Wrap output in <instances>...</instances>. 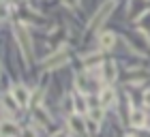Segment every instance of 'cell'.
I'll return each instance as SVG.
<instances>
[{"instance_id":"obj_1","label":"cell","mask_w":150,"mask_h":137,"mask_svg":"<svg viewBox=\"0 0 150 137\" xmlns=\"http://www.w3.org/2000/svg\"><path fill=\"white\" fill-rule=\"evenodd\" d=\"M15 39H17L19 47H22V54L26 58V62H30V58H32V39H30V34H28L24 24L15 26Z\"/></svg>"},{"instance_id":"obj_2","label":"cell","mask_w":150,"mask_h":137,"mask_svg":"<svg viewBox=\"0 0 150 137\" xmlns=\"http://www.w3.org/2000/svg\"><path fill=\"white\" fill-rule=\"evenodd\" d=\"M114 9H116V2H105V4L101 6L97 13H94V17L90 19V24H88V30H97L99 26H101L107 17L112 15V11H114Z\"/></svg>"},{"instance_id":"obj_3","label":"cell","mask_w":150,"mask_h":137,"mask_svg":"<svg viewBox=\"0 0 150 137\" xmlns=\"http://www.w3.org/2000/svg\"><path fill=\"white\" fill-rule=\"evenodd\" d=\"M69 129H71L75 135L86 137V135H88V118H81L79 114L69 116Z\"/></svg>"},{"instance_id":"obj_4","label":"cell","mask_w":150,"mask_h":137,"mask_svg":"<svg viewBox=\"0 0 150 137\" xmlns=\"http://www.w3.org/2000/svg\"><path fill=\"white\" fill-rule=\"evenodd\" d=\"M67 62H69V54H67L64 49H58L54 56H50V58L45 60V68H50V71H52V68H60V66L67 64Z\"/></svg>"},{"instance_id":"obj_5","label":"cell","mask_w":150,"mask_h":137,"mask_svg":"<svg viewBox=\"0 0 150 137\" xmlns=\"http://www.w3.org/2000/svg\"><path fill=\"white\" fill-rule=\"evenodd\" d=\"M11 94H13V99H15L19 105H28V101H30V92L26 90V86L24 84H15L11 88Z\"/></svg>"},{"instance_id":"obj_6","label":"cell","mask_w":150,"mask_h":137,"mask_svg":"<svg viewBox=\"0 0 150 137\" xmlns=\"http://www.w3.org/2000/svg\"><path fill=\"white\" fill-rule=\"evenodd\" d=\"M0 133H2V137H19L22 135L17 122H13V120H4L2 124H0Z\"/></svg>"},{"instance_id":"obj_7","label":"cell","mask_w":150,"mask_h":137,"mask_svg":"<svg viewBox=\"0 0 150 137\" xmlns=\"http://www.w3.org/2000/svg\"><path fill=\"white\" fill-rule=\"evenodd\" d=\"M99 101H101V107L114 105V101H116V92L112 90L110 86H105L103 90H101V94H99Z\"/></svg>"},{"instance_id":"obj_8","label":"cell","mask_w":150,"mask_h":137,"mask_svg":"<svg viewBox=\"0 0 150 137\" xmlns=\"http://www.w3.org/2000/svg\"><path fill=\"white\" fill-rule=\"evenodd\" d=\"M99 64H103V54L94 52V54L84 56V66H86V68H97Z\"/></svg>"},{"instance_id":"obj_9","label":"cell","mask_w":150,"mask_h":137,"mask_svg":"<svg viewBox=\"0 0 150 137\" xmlns=\"http://www.w3.org/2000/svg\"><path fill=\"white\" fill-rule=\"evenodd\" d=\"M103 77H105V81H107V84H114V81H116V77H118V71H116V64L112 62V60H110V62H105V64H103Z\"/></svg>"},{"instance_id":"obj_10","label":"cell","mask_w":150,"mask_h":137,"mask_svg":"<svg viewBox=\"0 0 150 137\" xmlns=\"http://www.w3.org/2000/svg\"><path fill=\"white\" fill-rule=\"evenodd\" d=\"M2 107H4V112H11V114H17V112H19V103L13 99V94H11V92H6V94H4V99H2Z\"/></svg>"},{"instance_id":"obj_11","label":"cell","mask_w":150,"mask_h":137,"mask_svg":"<svg viewBox=\"0 0 150 137\" xmlns=\"http://www.w3.org/2000/svg\"><path fill=\"white\" fill-rule=\"evenodd\" d=\"M131 124L137 129H146V116H144V112H139V109H133L131 112Z\"/></svg>"},{"instance_id":"obj_12","label":"cell","mask_w":150,"mask_h":137,"mask_svg":"<svg viewBox=\"0 0 150 137\" xmlns=\"http://www.w3.org/2000/svg\"><path fill=\"white\" fill-rule=\"evenodd\" d=\"M114 43H116L114 32H103V34H101V47H103V49H112Z\"/></svg>"},{"instance_id":"obj_13","label":"cell","mask_w":150,"mask_h":137,"mask_svg":"<svg viewBox=\"0 0 150 137\" xmlns=\"http://www.w3.org/2000/svg\"><path fill=\"white\" fill-rule=\"evenodd\" d=\"M88 120H92V122H99L103 120V107H92L90 112H88Z\"/></svg>"},{"instance_id":"obj_14","label":"cell","mask_w":150,"mask_h":137,"mask_svg":"<svg viewBox=\"0 0 150 137\" xmlns=\"http://www.w3.org/2000/svg\"><path fill=\"white\" fill-rule=\"evenodd\" d=\"M75 86H77V90L79 92H86L88 90V84H86V75H77V77H75Z\"/></svg>"},{"instance_id":"obj_15","label":"cell","mask_w":150,"mask_h":137,"mask_svg":"<svg viewBox=\"0 0 150 137\" xmlns=\"http://www.w3.org/2000/svg\"><path fill=\"white\" fill-rule=\"evenodd\" d=\"M135 137H150V129H139Z\"/></svg>"},{"instance_id":"obj_16","label":"cell","mask_w":150,"mask_h":137,"mask_svg":"<svg viewBox=\"0 0 150 137\" xmlns=\"http://www.w3.org/2000/svg\"><path fill=\"white\" fill-rule=\"evenodd\" d=\"M22 135H24V137H35V131H32V129H26Z\"/></svg>"},{"instance_id":"obj_17","label":"cell","mask_w":150,"mask_h":137,"mask_svg":"<svg viewBox=\"0 0 150 137\" xmlns=\"http://www.w3.org/2000/svg\"><path fill=\"white\" fill-rule=\"evenodd\" d=\"M144 103H146V105H150V90L144 94Z\"/></svg>"},{"instance_id":"obj_18","label":"cell","mask_w":150,"mask_h":137,"mask_svg":"<svg viewBox=\"0 0 150 137\" xmlns=\"http://www.w3.org/2000/svg\"><path fill=\"white\" fill-rule=\"evenodd\" d=\"M54 137H69V135H67L64 131H60V133H56V135H54Z\"/></svg>"}]
</instances>
